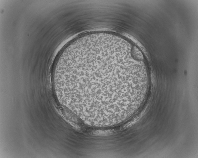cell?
<instances>
[{"label":"cell","mask_w":198,"mask_h":158,"mask_svg":"<svg viewBox=\"0 0 198 158\" xmlns=\"http://www.w3.org/2000/svg\"><path fill=\"white\" fill-rule=\"evenodd\" d=\"M149 79L144 62L125 45L95 42L74 52L63 82L75 103L98 111L122 108L140 96Z\"/></svg>","instance_id":"cell-1"}]
</instances>
